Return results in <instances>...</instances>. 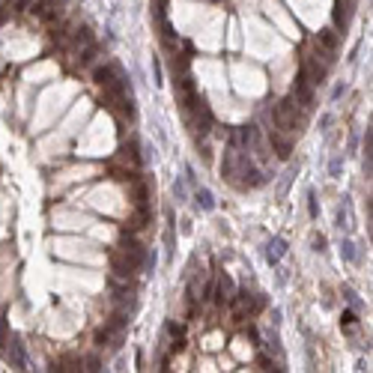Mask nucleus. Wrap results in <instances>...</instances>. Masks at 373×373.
I'll list each match as a JSON object with an SVG mask.
<instances>
[{"label":"nucleus","mask_w":373,"mask_h":373,"mask_svg":"<svg viewBox=\"0 0 373 373\" xmlns=\"http://www.w3.org/2000/svg\"><path fill=\"white\" fill-rule=\"evenodd\" d=\"M117 254L132 266L135 272H140V269H152V260H149V254H146V248L140 245V242H135L132 239V233L123 239L120 245H117Z\"/></svg>","instance_id":"f257e3e1"},{"label":"nucleus","mask_w":373,"mask_h":373,"mask_svg":"<svg viewBox=\"0 0 373 373\" xmlns=\"http://www.w3.org/2000/svg\"><path fill=\"white\" fill-rule=\"evenodd\" d=\"M173 90H176V96H179L182 108H188V111H194V108H197L200 93H197V87H194V81H191V75H188V72H185V75H179V78L173 81Z\"/></svg>","instance_id":"f03ea898"},{"label":"nucleus","mask_w":373,"mask_h":373,"mask_svg":"<svg viewBox=\"0 0 373 373\" xmlns=\"http://www.w3.org/2000/svg\"><path fill=\"white\" fill-rule=\"evenodd\" d=\"M3 352H6V358H9V364H12L15 370H27V352H24V343L15 338V335H9Z\"/></svg>","instance_id":"7ed1b4c3"},{"label":"nucleus","mask_w":373,"mask_h":373,"mask_svg":"<svg viewBox=\"0 0 373 373\" xmlns=\"http://www.w3.org/2000/svg\"><path fill=\"white\" fill-rule=\"evenodd\" d=\"M296 102L302 104V108H310L313 104V84H310V78H307V72H305V66H299V75H296Z\"/></svg>","instance_id":"20e7f679"},{"label":"nucleus","mask_w":373,"mask_h":373,"mask_svg":"<svg viewBox=\"0 0 373 373\" xmlns=\"http://www.w3.org/2000/svg\"><path fill=\"white\" fill-rule=\"evenodd\" d=\"M233 293H236V284H233V278H230L227 272H221V275H218V281H215V287H212V299H215L218 305H230Z\"/></svg>","instance_id":"39448f33"},{"label":"nucleus","mask_w":373,"mask_h":373,"mask_svg":"<svg viewBox=\"0 0 373 373\" xmlns=\"http://www.w3.org/2000/svg\"><path fill=\"white\" fill-rule=\"evenodd\" d=\"M194 114H197V120H194V137H206L209 132H212V111H209V104L200 99L197 102V108H194Z\"/></svg>","instance_id":"423d86ee"},{"label":"nucleus","mask_w":373,"mask_h":373,"mask_svg":"<svg viewBox=\"0 0 373 373\" xmlns=\"http://www.w3.org/2000/svg\"><path fill=\"white\" fill-rule=\"evenodd\" d=\"M30 9H33V15L45 18V21H60V18H63V6H60L57 0H39Z\"/></svg>","instance_id":"0eeeda50"},{"label":"nucleus","mask_w":373,"mask_h":373,"mask_svg":"<svg viewBox=\"0 0 373 373\" xmlns=\"http://www.w3.org/2000/svg\"><path fill=\"white\" fill-rule=\"evenodd\" d=\"M149 203L146 206H135V215L129 218V224H126V230L129 233H140V230H146V224H149Z\"/></svg>","instance_id":"6e6552de"},{"label":"nucleus","mask_w":373,"mask_h":373,"mask_svg":"<svg viewBox=\"0 0 373 373\" xmlns=\"http://www.w3.org/2000/svg\"><path fill=\"white\" fill-rule=\"evenodd\" d=\"M93 81L99 84V87H111L114 81H120V66L117 63H108V66H99L93 72Z\"/></svg>","instance_id":"1a4fd4ad"},{"label":"nucleus","mask_w":373,"mask_h":373,"mask_svg":"<svg viewBox=\"0 0 373 373\" xmlns=\"http://www.w3.org/2000/svg\"><path fill=\"white\" fill-rule=\"evenodd\" d=\"M120 158H123L129 168H140V165H143V155H140V146H137L135 137H132L129 143H123V149H120Z\"/></svg>","instance_id":"9d476101"},{"label":"nucleus","mask_w":373,"mask_h":373,"mask_svg":"<svg viewBox=\"0 0 373 373\" xmlns=\"http://www.w3.org/2000/svg\"><path fill=\"white\" fill-rule=\"evenodd\" d=\"M132 203L135 206L149 203V185H146L143 179H132Z\"/></svg>","instance_id":"9b49d317"},{"label":"nucleus","mask_w":373,"mask_h":373,"mask_svg":"<svg viewBox=\"0 0 373 373\" xmlns=\"http://www.w3.org/2000/svg\"><path fill=\"white\" fill-rule=\"evenodd\" d=\"M284 254H287V242H284L281 236H275L269 245H266V260H269L272 266H275V263L284 257Z\"/></svg>","instance_id":"f8f14e48"},{"label":"nucleus","mask_w":373,"mask_h":373,"mask_svg":"<svg viewBox=\"0 0 373 373\" xmlns=\"http://www.w3.org/2000/svg\"><path fill=\"white\" fill-rule=\"evenodd\" d=\"M108 176H111V179H117V182H132V179H137L129 165H126V168H120L117 162H111V165H108Z\"/></svg>","instance_id":"ddd939ff"},{"label":"nucleus","mask_w":373,"mask_h":373,"mask_svg":"<svg viewBox=\"0 0 373 373\" xmlns=\"http://www.w3.org/2000/svg\"><path fill=\"white\" fill-rule=\"evenodd\" d=\"M272 146H275V152L281 155V158H287L290 152H293V140H287V137H281V132H272L269 135Z\"/></svg>","instance_id":"4468645a"},{"label":"nucleus","mask_w":373,"mask_h":373,"mask_svg":"<svg viewBox=\"0 0 373 373\" xmlns=\"http://www.w3.org/2000/svg\"><path fill=\"white\" fill-rule=\"evenodd\" d=\"M316 45L335 54V51H338V36H335V30H319V36H316Z\"/></svg>","instance_id":"2eb2a0df"},{"label":"nucleus","mask_w":373,"mask_h":373,"mask_svg":"<svg viewBox=\"0 0 373 373\" xmlns=\"http://www.w3.org/2000/svg\"><path fill=\"white\" fill-rule=\"evenodd\" d=\"M93 57H96V42L90 39V42H84V48L78 51V63H81V66H90Z\"/></svg>","instance_id":"dca6fc26"},{"label":"nucleus","mask_w":373,"mask_h":373,"mask_svg":"<svg viewBox=\"0 0 373 373\" xmlns=\"http://www.w3.org/2000/svg\"><path fill=\"white\" fill-rule=\"evenodd\" d=\"M194 200H197V206L206 209V212H212V209H215V200H212V194H209L206 188H197V191H194Z\"/></svg>","instance_id":"f3484780"},{"label":"nucleus","mask_w":373,"mask_h":373,"mask_svg":"<svg viewBox=\"0 0 373 373\" xmlns=\"http://www.w3.org/2000/svg\"><path fill=\"white\" fill-rule=\"evenodd\" d=\"M54 370H81V358H57L54 361Z\"/></svg>","instance_id":"a211bd4d"},{"label":"nucleus","mask_w":373,"mask_h":373,"mask_svg":"<svg viewBox=\"0 0 373 373\" xmlns=\"http://www.w3.org/2000/svg\"><path fill=\"white\" fill-rule=\"evenodd\" d=\"M346 21H349V3H338L335 6V24L346 27Z\"/></svg>","instance_id":"6ab92c4d"},{"label":"nucleus","mask_w":373,"mask_h":373,"mask_svg":"<svg viewBox=\"0 0 373 373\" xmlns=\"http://www.w3.org/2000/svg\"><path fill=\"white\" fill-rule=\"evenodd\" d=\"M340 257L352 263V260H355V245H352V242H343V245H340Z\"/></svg>","instance_id":"aec40b11"},{"label":"nucleus","mask_w":373,"mask_h":373,"mask_svg":"<svg viewBox=\"0 0 373 373\" xmlns=\"http://www.w3.org/2000/svg\"><path fill=\"white\" fill-rule=\"evenodd\" d=\"M307 212H310V218L319 215V206H316V194L313 191H307Z\"/></svg>","instance_id":"412c9836"},{"label":"nucleus","mask_w":373,"mask_h":373,"mask_svg":"<svg viewBox=\"0 0 373 373\" xmlns=\"http://www.w3.org/2000/svg\"><path fill=\"white\" fill-rule=\"evenodd\" d=\"M84 364H87V367H84V370H90V373L102 370V361H99V358H96V355H90V358H87V361H84Z\"/></svg>","instance_id":"4be33fe9"},{"label":"nucleus","mask_w":373,"mask_h":373,"mask_svg":"<svg viewBox=\"0 0 373 373\" xmlns=\"http://www.w3.org/2000/svg\"><path fill=\"white\" fill-rule=\"evenodd\" d=\"M358 319H355V310H343V316H340V326H355Z\"/></svg>","instance_id":"5701e85b"},{"label":"nucleus","mask_w":373,"mask_h":373,"mask_svg":"<svg viewBox=\"0 0 373 373\" xmlns=\"http://www.w3.org/2000/svg\"><path fill=\"white\" fill-rule=\"evenodd\" d=\"M173 194L182 200V197H185V185H182V182H173Z\"/></svg>","instance_id":"b1692460"},{"label":"nucleus","mask_w":373,"mask_h":373,"mask_svg":"<svg viewBox=\"0 0 373 373\" xmlns=\"http://www.w3.org/2000/svg\"><path fill=\"white\" fill-rule=\"evenodd\" d=\"M152 72H155V84H162V66H158V60H152Z\"/></svg>","instance_id":"393cba45"},{"label":"nucleus","mask_w":373,"mask_h":373,"mask_svg":"<svg viewBox=\"0 0 373 373\" xmlns=\"http://www.w3.org/2000/svg\"><path fill=\"white\" fill-rule=\"evenodd\" d=\"M340 165H343L340 158H335V162H332V176H338V173H340Z\"/></svg>","instance_id":"a878e982"},{"label":"nucleus","mask_w":373,"mask_h":373,"mask_svg":"<svg viewBox=\"0 0 373 373\" xmlns=\"http://www.w3.org/2000/svg\"><path fill=\"white\" fill-rule=\"evenodd\" d=\"M313 245H316V251H323V248H326V239L316 236V239H313Z\"/></svg>","instance_id":"bb28decb"},{"label":"nucleus","mask_w":373,"mask_h":373,"mask_svg":"<svg viewBox=\"0 0 373 373\" xmlns=\"http://www.w3.org/2000/svg\"><path fill=\"white\" fill-rule=\"evenodd\" d=\"M343 90H346V87H343V84H338V87H335V93H332V96H335V99H340V96H343Z\"/></svg>","instance_id":"cd10ccee"},{"label":"nucleus","mask_w":373,"mask_h":373,"mask_svg":"<svg viewBox=\"0 0 373 373\" xmlns=\"http://www.w3.org/2000/svg\"><path fill=\"white\" fill-rule=\"evenodd\" d=\"M27 3H30V0H15V9H24Z\"/></svg>","instance_id":"c85d7f7f"},{"label":"nucleus","mask_w":373,"mask_h":373,"mask_svg":"<svg viewBox=\"0 0 373 373\" xmlns=\"http://www.w3.org/2000/svg\"><path fill=\"white\" fill-rule=\"evenodd\" d=\"M6 15H9V12H6V9H0V24L6 21Z\"/></svg>","instance_id":"c756f323"}]
</instances>
